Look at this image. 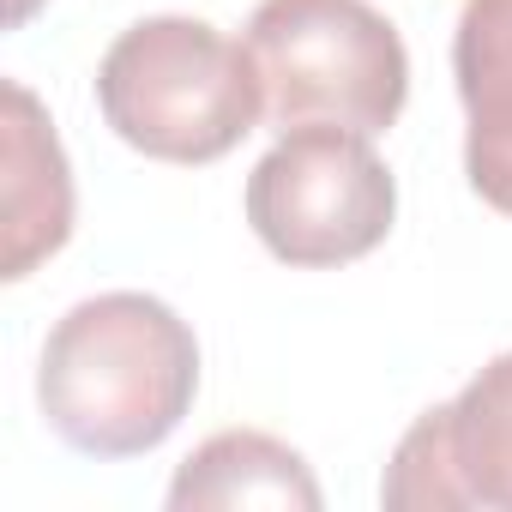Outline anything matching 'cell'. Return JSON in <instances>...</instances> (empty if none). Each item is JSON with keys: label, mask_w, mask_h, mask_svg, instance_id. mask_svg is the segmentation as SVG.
<instances>
[{"label": "cell", "mask_w": 512, "mask_h": 512, "mask_svg": "<svg viewBox=\"0 0 512 512\" xmlns=\"http://www.w3.org/2000/svg\"><path fill=\"white\" fill-rule=\"evenodd\" d=\"M380 500L392 512H512V350L404 428Z\"/></svg>", "instance_id": "cell-5"}, {"label": "cell", "mask_w": 512, "mask_h": 512, "mask_svg": "<svg viewBox=\"0 0 512 512\" xmlns=\"http://www.w3.org/2000/svg\"><path fill=\"white\" fill-rule=\"evenodd\" d=\"M37 7H43V0H7V25H25Z\"/></svg>", "instance_id": "cell-9"}, {"label": "cell", "mask_w": 512, "mask_h": 512, "mask_svg": "<svg viewBox=\"0 0 512 512\" xmlns=\"http://www.w3.org/2000/svg\"><path fill=\"white\" fill-rule=\"evenodd\" d=\"M193 392L199 338L145 290H103L67 308L37 362L43 422L85 458L157 452L193 410Z\"/></svg>", "instance_id": "cell-1"}, {"label": "cell", "mask_w": 512, "mask_h": 512, "mask_svg": "<svg viewBox=\"0 0 512 512\" xmlns=\"http://www.w3.org/2000/svg\"><path fill=\"white\" fill-rule=\"evenodd\" d=\"M320 482L308 470V458L296 446H284L278 434L260 428H223L205 446H193V458L175 470L169 482V506L175 512H205V506H296V512H320Z\"/></svg>", "instance_id": "cell-8"}, {"label": "cell", "mask_w": 512, "mask_h": 512, "mask_svg": "<svg viewBox=\"0 0 512 512\" xmlns=\"http://www.w3.org/2000/svg\"><path fill=\"white\" fill-rule=\"evenodd\" d=\"M97 109L121 145L157 163H217L266 115L247 43L187 13L127 25L97 67Z\"/></svg>", "instance_id": "cell-2"}, {"label": "cell", "mask_w": 512, "mask_h": 512, "mask_svg": "<svg viewBox=\"0 0 512 512\" xmlns=\"http://www.w3.org/2000/svg\"><path fill=\"white\" fill-rule=\"evenodd\" d=\"M452 79L464 103V175L482 205L512 217V0H464Z\"/></svg>", "instance_id": "cell-6"}, {"label": "cell", "mask_w": 512, "mask_h": 512, "mask_svg": "<svg viewBox=\"0 0 512 512\" xmlns=\"http://www.w3.org/2000/svg\"><path fill=\"white\" fill-rule=\"evenodd\" d=\"M247 55L266 91V121L386 133L410 97V55L368 0H260L247 19Z\"/></svg>", "instance_id": "cell-3"}, {"label": "cell", "mask_w": 512, "mask_h": 512, "mask_svg": "<svg viewBox=\"0 0 512 512\" xmlns=\"http://www.w3.org/2000/svg\"><path fill=\"white\" fill-rule=\"evenodd\" d=\"M0 109H7V121H0L7 127V260L0 266L7 272L0 278L19 284L73 235V169L49 109L19 79L0 85Z\"/></svg>", "instance_id": "cell-7"}, {"label": "cell", "mask_w": 512, "mask_h": 512, "mask_svg": "<svg viewBox=\"0 0 512 512\" xmlns=\"http://www.w3.org/2000/svg\"><path fill=\"white\" fill-rule=\"evenodd\" d=\"M398 181L368 133L290 127L247 175V223L272 260L326 272L350 266L392 235Z\"/></svg>", "instance_id": "cell-4"}]
</instances>
